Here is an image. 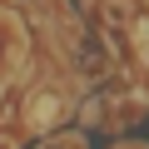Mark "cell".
<instances>
[{
	"instance_id": "1",
	"label": "cell",
	"mask_w": 149,
	"mask_h": 149,
	"mask_svg": "<svg viewBox=\"0 0 149 149\" xmlns=\"http://www.w3.org/2000/svg\"><path fill=\"white\" fill-rule=\"evenodd\" d=\"M0 149H10V139H0Z\"/></svg>"
}]
</instances>
